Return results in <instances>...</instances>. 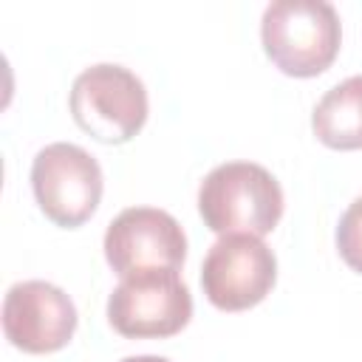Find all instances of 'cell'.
Returning a JSON list of instances; mask_svg holds the SVG:
<instances>
[{
  "label": "cell",
  "instance_id": "obj_3",
  "mask_svg": "<svg viewBox=\"0 0 362 362\" xmlns=\"http://www.w3.org/2000/svg\"><path fill=\"white\" fill-rule=\"evenodd\" d=\"M68 105L74 122L102 144H124L147 122L144 82L113 62L85 68L74 79Z\"/></svg>",
  "mask_w": 362,
  "mask_h": 362
},
{
  "label": "cell",
  "instance_id": "obj_5",
  "mask_svg": "<svg viewBox=\"0 0 362 362\" xmlns=\"http://www.w3.org/2000/svg\"><path fill=\"white\" fill-rule=\"evenodd\" d=\"M99 161L71 141L45 144L31 161V189L42 215L62 226H82L102 201Z\"/></svg>",
  "mask_w": 362,
  "mask_h": 362
},
{
  "label": "cell",
  "instance_id": "obj_4",
  "mask_svg": "<svg viewBox=\"0 0 362 362\" xmlns=\"http://www.w3.org/2000/svg\"><path fill=\"white\" fill-rule=\"evenodd\" d=\"M192 297L175 269L136 272L107 297V322L127 339H164L187 328Z\"/></svg>",
  "mask_w": 362,
  "mask_h": 362
},
{
  "label": "cell",
  "instance_id": "obj_11",
  "mask_svg": "<svg viewBox=\"0 0 362 362\" xmlns=\"http://www.w3.org/2000/svg\"><path fill=\"white\" fill-rule=\"evenodd\" d=\"M122 362H170L164 356H153V354H141V356H124Z\"/></svg>",
  "mask_w": 362,
  "mask_h": 362
},
{
  "label": "cell",
  "instance_id": "obj_10",
  "mask_svg": "<svg viewBox=\"0 0 362 362\" xmlns=\"http://www.w3.org/2000/svg\"><path fill=\"white\" fill-rule=\"evenodd\" d=\"M337 249L339 257L362 274V195L342 212L339 223H337Z\"/></svg>",
  "mask_w": 362,
  "mask_h": 362
},
{
  "label": "cell",
  "instance_id": "obj_1",
  "mask_svg": "<svg viewBox=\"0 0 362 362\" xmlns=\"http://www.w3.org/2000/svg\"><path fill=\"white\" fill-rule=\"evenodd\" d=\"M260 40L274 68L294 79H311L337 59L342 25L331 3L277 0L263 11Z\"/></svg>",
  "mask_w": 362,
  "mask_h": 362
},
{
  "label": "cell",
  "instance_id": "obj_7",
  "mask_svg": "<svg viewBox=\"0 0 362 362\" xmlns=\"http://www.w3.org/2000/svg\"><path fill=\"white\" fill-rule=\"evenodd\" d=\"M187 257V235L181 223L156 206L122 209L105 232V260L119 274L181 269Z\"/></svg>",
  "mask_w": 362,
  "mask_h": 362
},
{
  "label": "cell",
  "instance_id": "obj_2",
  "mask_svg": "<svg viewBox=\"0 0 362 362\" xmlns=\"http://www.w3.org/2000/svg\"><path fill=\"white\" fill-rule=\"evenodd\" d=\"M198 212L215 235H269L283 215L277 178L255 161H226L209 170L198 189Z\"/></svg>",
  "mask_w": 362,
  "mask_h": 362
},
{
  "label": "cell",
  "instance_id": "obj_6",
  "mask_svg": "<svg viewBox=\"0 0 362 362\" xmlns=\"http://www.w3.org/2000/svg\"><path fill=\"white\" fill-rule=\"evenodd\" d=\"M277 280L274 252L255 235H221L201 266V288L221 311H246L263 303Z\"/></svg>",
  "mask_w": 362,
  "mask_h": 362
},
{
  "label": "cell",
  "instance_id": "obj_9",
  "mask_svg": "<svg viewBox=\"0 0 362 362\" xmlns=\"http://www.w3.org/2000/svg\"><path fill=\"white\" fill-rule=\"evenodd\" d=\"M311 130L331 150H362V76H348L322 93Z\"/></svg>",
  "mask_w": 362,
  "mask_h": 362
},
{
  "label": "cell",
  "instance_id": "obj_8",
  "mask_svg": "<svg viewBox=\"0 0 362 362\" xmlns=\"http://www.w3.org/2000/svg\"><path fill=\"white\" fill-rule=\"evenodd\" d=\"M76 305L54 283L23 280L6 291L3 300V334L25 354L62 351L76 331Z\"/></svg>",
  "mask_w": 362,
  "mask_h": 362
}]
</instances>
